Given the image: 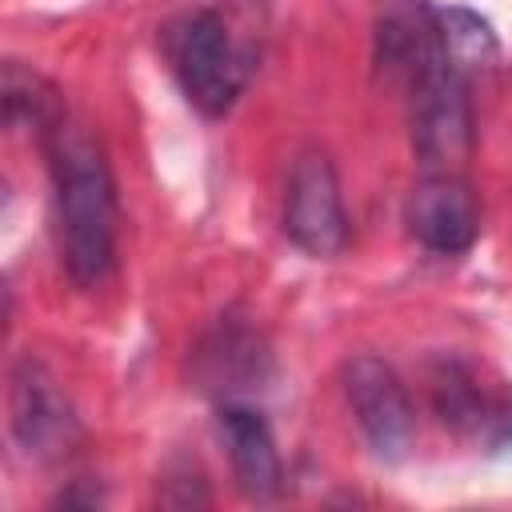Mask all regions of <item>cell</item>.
I'll return each instance as SVG.
<instances>
[{"mask_svg": "<svg viewBox=\"0 0 512 512\" xmlns=\"http://www.w3.org/2000/svg\"><path fill=\"white\" fill-rule=\"evenodd\" d=\"M44 140L68 276L80 288H100L116 264V188L104 148L84 124L68 116H56L44 128Z\"/></svg>", "mask_w": 512, "mask_h": 512, "instance_id": "6da1fadb", "label": "cell"}, {"mask_svg": "<svg viewBox=\"0 0 512 512\" xmlns=\"http://www.w3.org/2000/svg\"><path fill=\"white\" fill-rule=\"evenodd\" d=\"M164 56L204 116H224L248 84V52L216 12H184L164 28Z\"/></svg>", "mask_w": 512, "mask_h": 512, "instance_id": "7a4b0ae2", "label": "cell"}, {"mask_svg": "<svg viewBox=\"0 0 512 512\" xmlns=\"http://www.w3.org/2000/svg\"><path fill=\"white\" fill-rule=\"evenodd\" d=\"M472 100L464 68L444 52L412 80V148L424 172H460L472 156Z\"/></svg>", "mask_w": 512, "mask_h": 512, "instance_id": "3957f363", "label": "cell"}, {"mask_svg": "<svg viewBox=\"0 0 512 512\" xmlns=\"http://www.w3.org/2000/svg\"><path fill=\"white\" fill-rule=\"evenodd\" d=\"M284 232L308 256H336L348 244V216L340 200V180L320 148L296 156L284 196Z\"/></svg>", "mask_w": 512, "mask_h": 512, "instance_id": "277c9868", "label": "cell"}, {"mask_svg": "<svg viewBox=\"0 0 512 512\" xmlns=\"http://www.w3.org/2000/svg\"><path fill=\"white\" fill-rule=\"evenodd\" d=\"M344 392H348V404H352L368 444L376 448V456H384V460L408 456L412 436H416V416H412L408 392H404L400 376L392 372V364H384L380 356L348 360Z\"/></svg>", "mask_w": 512, "mask_h": 512, "instance_id": "5b68a950", "label": "cell"}, {"mask_svg": "<svg viewBox=\"0 0 512 512\" xmlns=\"http://www.w3.org/2000/svg\"><path fill=\"white\" fill-rule=\"evenodd\" d=\"M12 432L20 448L36 460H60L76 448L80 424L68 396L56 388L52 372L40 360H20L12 372Z\"/></svg>", "mask_w": 512, "mask_h": 512, "instance_id": "8992f818", "label": "cell"}, {"mask_svg": "<svg viewBox=\"0 0 512 512\" xmlns=\"http://www.w3.org/2000/svg\"><path fill=\"white\" fill-rule=\"evenodd\" d=\"M408 232L444 256L472 248L480 232V204L460 172H428L408 196Z\"/></svg>", "mask_w": 512, "mask_h": 512, "instance_id": "52a82bcc", "label": "cell"}, {"mask_svg": "<svg viewBox=\"0 0 512 512\" xmlns=\"http://www.w3.org/2000/svg\"><path fill=\"white\" fill-rule=\"evenodd\" d=\"M436 56H444V40H440V24H436V12L432 8H424L416 0H404V4H392L380 16V28H376V64L388 76H400L412 88V80Z\"/></svg>", "mask_w": 512, "mask_h": 512, "instance_id": "ba28073f", "label": "cell"}, {"mask_svg": "<svg viewBox=\"0 0 512 512\" xmlns=\"http://www.w3.org/2000/svg\"><path fill=\"white\" fill-rule=\"evenodd\" d=\"M220 432H224L240 492L252 496V500L276 496L280 480H284V468H280V452H276V440H272L264 416L244 408V404H224Z\"/></svg>", "mask_w": 512, "mask_h": 512, "instance_id": "9c48e42d", "label": "cell"}, {"mask_svg": "<svg viewBox=\"0 0 512 512\" xmlns=\"http://www.w3.org/2000/svg\"><path fill=\"white\" fill-rule=\"evenodd\" d=\"M436 24H440V40H444V52L460 64V68H472V64H492L500 44H496V32L484 16L468 12V8H440L436 12Z\"/></svg>", "mask_w": 512, "mask_h": 512, "instance_id": "30bf717a", "label": "cell"}, {"mask_svg": "<svg viewBox=\"0 0 512 512\" xmlns=\"http://www.w3.org/2000/svg\"><path fill=\"white\" fill-rule=\"evenodd\" d=\"M4 116H8V124H36L40 132L56 120V116H64V108H60V100H56V92L32 72V68H20L16 60L4 68Z\"/></svg>", "mask_w": 512, "mask_h": 512, "instance_id": "8fae6325", "label": "cell"}]
</instances>
